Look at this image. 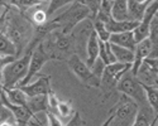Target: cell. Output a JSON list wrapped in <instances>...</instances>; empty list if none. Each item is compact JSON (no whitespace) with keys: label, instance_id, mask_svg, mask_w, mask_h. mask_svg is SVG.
Instances as JSON below:
<instances>
[{"label":"cell","instance_id":"obj_1","mask_svg":"<svg viewBox=\"0 0 158 126\" xmlns=\"http://www.w3.org/2000/svg\"><path fill=\"white\" fill-rule=\"evenodd\" d=\"M14 8H10L8 13V18H6V28H5V35L9 39L14 43L17 47V52L18 57L25 52L28 43L32 39L33 35V24L29 22V19L20 14V13L13 11Z\"/></svg>","mask_w":158,"mask_h":126},{"label":"cell","instance_id":"obj_2","mask_svg":"<svg viewBox=\"0 0 158 126\" xmlns=\"http://www.w3.org/2000/svg\"><path fill=\"white\" fill-rule=\"evenodd\" d=\"M46 53L51 59L66 61L76 54V45L71 34H64L60 29L52 32L42 42Z\"/></svg>","mask_w":158,"mask_h":126},{"label":"cell","instance_id":"obj_3","mask_svg":"<svg viewBox=\"0 0 158 126\" xmlns=\"http://www.w3.org/2000/svg\"><path fill=\"white\" fill-rule=\"evenodd\" d=\"M86 19H93V14H91L90 9L76 0L67 8V10L56 17L53 20L60 25V30L62 33L71 34L77 25Z\"/></svg>","mask_w":158,"mask_h":126},{"label":"cell","instance_id":"obj_4","mask_svg":"<svg viewBox=\"0 0 158 126\" xmlns=\"http://www.w3.org/2000/svg\"><path fill=\"white\" fill-rule=\"evenodd\" d=\"M31 57L32 53L24 52V54L20 58H17L14 62H11L10 65H8L4 68L2 73L4 90L15 88L22 83V81L25 78V76L28 73Z\"/></svg>","mask_w":158,"mask_h":126},{"label":"cell","instance_id":"obj_5","mask_svg":"<svg viewBox=\"0 0 158 126\" xmlns=\"http://www.w3.org/2000/svg\"><path fill=\"white\" fill-rule=\"evenodd\" d=\"M138 112V104L130 97L122 95L118 102L111 107L110 115L113 116L110 126H131Z\"/></svg>","mask_w":158,"mask_h":126},{"label":"cell","instance_id":"obj_6","mask_svg":"<svg viewBox=\"0 0 158 126\" xmlns=\"http://www.w3.org/2000/svg\"><path fill=\"white\" fill-rule=\"evenodd\" d=\"M133 65L115 62L113 65H108L104 69V73L100 80V88L105 96L111 95L113 91H116V86L123 76L131 69Z\"/></svg>","mask_w":158,"mask_h":126},{"label":"cell","instance_id":"obj_7","mask_svg":"<svg viewBox=\"0 0 158 126\" xmlns=\"http://www.w3.org/2000/svg\"><path fill=\"white\" fill-rule=\"evenodd\" d=\"M116 91L120 92L122 95L130 97L131 100H134L138 104V106L148 104L146 90H144L143 85L137 80L135 76L131 73V69L128 71L122 77V80L119 81V83L116 86Z\"/></svg>","mask_w":158,"mask_h":126},{"label":"cell","instance_id":"obj_8","mask_svg":"<svg viewBox=\"0 0 158 126\" xmlns=\"http://www.w3.org/2000/svg\"><path fill=\"white\" fill-rule=\"evenodd\" d=\"M67 65L70 71L76 76L80 82L89 87L100 88V78L96 77L91 68L86 65V62H84L78 54H73L72 57H70L67 59Z\"/></svg>","mask_w":158,"mask_h":126},{"label":"cell","instance_id":"obj_9","mask_svg":"<svg viewBox=\"0 0 158 126\" xmlns=\"http://www.w3.org/2000/svg\"><path fill=\"white\" fill-rule=\"evenodd\" d=\"M51 61L49 56L46 53V50L42 45V43L39 44L33 52H32V57H31V62H29V69H28V73L25 76V78L22 81V83L18 86V87H22V86H25L31 83L32 78L34 76H37L39 72H41L42 67L46 65V63Z\"/></svg>","mask_w":158,"mask_h":126},{"label":"cell","instance_id":"obj_10","mask_svg":"<svg viewBox=\"0 0 158 126\" xmlns=\"http://www.w3.org/2000/svg\"><path fill=\"white\" fill-rule=\"evenodd\" d=\"M20 90L27 95L28 97H35V96H48L52 91L51 86V77L49 76H41L37 81L31 82L25 86L19 87Z\"/></svg>","mask_w":158,"mask_h":126},{"label":"cell","instance_id":"obj_11","mask_svg":"<svg viewBox=\"0 0 158 126\" xmlns=\"http://www.w3.org/2000/svg\"><path fill=\"white\" fill-rule=\"evenodd\" d=\"M151 52H152V43L149 41V38L137 43V47L134 50V62H133V67H131V73L134 76L137 74L142 63L149 57Z\"/></svg>","mask_w":158,"mask_h":126},{"label":"cell","instance_id":"obj_12","mask_svg":"<svg viewBox=\"0 0 158 126\" xmlns=\"http://www.w3.org/2000/svg\"><path fill=\"white\" fill-rule=\"evenodd\" d=\"M135 77L143 86H149V87L158 88V74L147 65L146 62L142 63V66L139 67Z\"/></svg>","mask_w":158,"mask_h":126},{"label":"cell","instance_id":"obj_13","mask_svg":"<svg viewBox=\"0 0 158 126\" xmlns=\"http://www.w3.org/2000/svg\"><path fill=\"white\" fill-rule=\"evenodd\" d=\"M157 117V113L153 111V108L149 106V104L138 106V112L135 120L131 126H152Z\"/></svg>","mask_w":158,"mask_h":126},{"label":"cell","instance_id":"obj_14","mask_svg":"<svg viewBox=\"0 0 158 126\" xmlns=\"http://www.w3.org/2000/svg\"><path fill=\"white\" fill-rule=\"evenodd\" d=\"M99 52H100V41L95 30H93L86 44V65L89 67L93 66L95 61L99 58Z\"/></svg>","mask_w":158,"mask_h":126},{"label":"cell","instance_id":"obj_15","mask_svg":"<svg viewBox=\"0 0 158 126\" xmlns=\"http://www.w3.org/2000/svg\"><path fill=\"white\" fill-rule=\"evenodd\" d=\"M109 42L111 44L119 45V47H124V48L130 49V50H135V47H137V42H135V38H134V33L133 32H124V33L111 34Z\"/></svg>","mask_w":158,"mask_h":126},{"label":"cell","instance_id":"obj_16","mask_svg":"<svg viewBox=\"0 0 158 126\" xmlns=\"http://www.w3.org/2000/svg\"><path fill=\"white\" fill-rule=\"evenodd\" d=\"M139 22H133V20H125V22H118L110 18L105 25L106 29L109 30L110 34H116V33H124V32H133L138 27Z\"/></svg>","mask_w":158,"mask_h":126},{"label":"cell","instance_id":"obj_17","mask_svg":"<svg viewBox=\"0 0 158 126\" xmlns=\"http://www.w3.org/2000/svg\"><path fill=\"white\" fill-rule=\"evenodd\" d=\"M111 18L118 22L129 20L128 0H114V2H111Z\"/></svg>","mask_w":158,"mask_h":126},{"label":"cell","instance_id":"obj_18","mask_svg":"<svg viewBox=\"0 0 158 126\" xmlns=\"http://www.w3.org/2000/svg\"><path fill=\"white\" fill-rule=\"evenodd\" d=\"M4 95H5V98L9 101L10 104L27 107V104H28V96L25 95L19 87L10 88V90H4Z\"/></svg>","mask_w":158,"mask_h":126},{"label":"cell","instance_id":"obj_19","mask_svg":"<svg viewBox=\"0 0 158 126\" xmlns=\"http://www.w3.org/2000/svg\"><path fill=\"white\" fill-rule=\"evenodd\" d=\"M27 107L31 110V112L35 116L37 113L47 112L48 111V96H35V97H28Z\"/></svg>","mask_w":158,"mask_h":126},{"label":"cell","instance_id":"obj_20","mask_svg":"<svg viewBox=\"0 0 158 126\" xmlns=\"http://www.w3.org/2000/svg\"><path fill=\"white\" fill-rule=\"evenodd\" d=\"M111 49H113V53H114V57H115L116 62L125 63V65H133V62H134V50H130V49L115 45V44H111Z\"/></svg>","mask_w":158,"mask_h":126},{"label":"cell","instance_id":"obj_21","mask_svg":"<svg viewBox=\"0 0 158 126\" xmlns=\"http://www.w3.org/2000/svg\"><path fill=\"white\" fill-rule=\"evenodd\" d=\"M148 4H142L137 0H128V10H129V20L140 22L143 19L144 11Z\"/></svg>","mask_w":158,"mask_h":126},{"label":"cell","instance_id":"obj_22","mask_svg":"<svg viewBox=\"0 0 158 126\" xmlns=\"http://www.w3.org/2000/svg\"><path fill=\"white\" fill-rule=\"evenodd\" d=\"M148 38L152 43V52L148 58H156V57H158V17H156L151 23Z\"/></svg>","mask_w":158,"mask_h":126},{"label":"cell","instance_id":"obj_23","mask_svg":"<svg viewBox=\"0 0 158 126\" xmlns=\"http://www.w3.org/2000/svg\"><path fill=\"white\" fill-rule=\"evenodd\" d=\"M100 41V39H99ZM99 58H101L104 61L105 65H113L116 62L113 49H111V44L110 42H101L100 41V52H99Z\"/></svg>","mask_w":158,"mask_h":126},{"label":"cell","instance_id":"obj_24","mask_svg":"<svg viewBox=\"0 0 158 126\" xmlns=\"http://www.w3.org/2000/svg\"><path fill=\"white\" fill-rule=\"evenodd\" d=\"M0 54L18 57L17 47L14 45V43H13L5 34H0Z\"/></svg>","mask_w":158,"mask_h":126},{"label":"cell","instance_id":"obj_25","mask_svg":"<svg viewBox=\"0 0 158 126\" xmlns=\"http://www.w3.org/2000/svg\"><path fill=\"white\" fill-rule=\"evenodd\" d=\"M10 5L15 8L20 14H27V11L37 5H41L38 0H10Z\"/></svg>","mask_w":158,"mask_h":126},{"label":"cell","instance_id":"obj_26","mask_svg":"<svg viewBox=\"0 0 158 126\" xmlns=\"http://www.w3.org/2000/svg\"><path fill=\"white\" fill-rule=\"evenodd\" d=\"M93 24H94V30H95V33H96L99 39L101 42H109L111 34L106 29V25H105V23L101 22V20H99V19H94L93 20Z\"/></svg>","mask_w":158,"mask_h":126},{"label":"cell","instance_id":"obj_27","mask_svg":"<svg viewBox=\"0 0 158 126\" xmlns=\"http://www.w3.org/2000/svg\"><path fill=\"white\" fill-rule=\"evenodd\" d=\"M29 22L33 24V27H39L48 22V14L43 9H35L29 17H27Z\"/></svg>","mask_w":158,"mask_h":126},{"label":"cell","instance_id":"obj_28","mask_svg":"<svg viewBox=\"0 0 158 126\" xmlns=\"http://www.w3.org/2000/svg\"><path fill=\"white\" fill-rule=\"evenodd\" d=\"M143 87H144V90H146L147 102L153 108V111L158 115V88L149 87V86H143Z\"/></svg>","mask_w":158,"mask_h":126},{"label":"cell","instance_id":"obj_29","mask_svg":"<svg viewBox=\"0 0 158 126\" xmlns=\"http://www.w3.org/2000/svg\"><path fill=\"white\" fill-rule=\"evenodd\" d=\"M75 113L73 107L70 101H60L57 107V116L61 119H71Z\"/></svg>","mask_w":158,"mask_h":126},{"label":"cell","instance_id":"obj_30","mask_svg":"<svg viewBox=\"0 0 158 126\" xmlns=\"http://www.w3.org/2000/svg\"><path fill=\"white\" fill-rule=\"evenodd\" d=\"M76 0H51L49 4H48V8H47V14L48 17L52 15L55 11H57L58 9H61L62 6H66V5H71L72 3H75Z\"/></svg>","mask_w":158,"mask_h":126},{"label":"cell","instance_id":"obj_31","mask_svg":"<svg viewBox=\"0 0 158 126\" xmlns=\"http://www.w3.org/2000/svg\"><path fill=\"white\" fill-rule=\"evenodd\" d=\"M78 3L84 4L85 6H87L91 11V14H93V19L96 17L98 11H99V8H100V3L101 0H77Z\"/></svg>","mask_w":158,"mask_h":126},{"label":"cell","instance_id":"obj_32","mask_svg":"<svg viewBox=\"0 0 158 126\" xmlns=\"http://www.w3.org/2000/svg\"><path fill=\"white\" fill-rule=\"evenodd\" d=\"M105 67H106V65L104 63V61H102L101 58H98V59L95 61V63H94V65L91 66L90 68H91V71L94 72V74L96 76V77H99V78L101 80V76H102V73H104Z\"/></svg>","mask_w":158,"mask_h":126},{"label":"cell","instance_id":"obj_33","mask_svg":"<svg viewBox=\"0 0 158 126\" xmlns=\"http://www.w3.org/2000/svg\"><path fill=\"white\" fill-rule=\"evenodd\" d=\"M9 120H15L14 115L11 113V111L2 102L0 104V122L3 121H9ZM17 121V120H15Z\"/></svg>","mask_w":158,"mask_h":126},{"label":"cell","instance_id":"obj_34","mask_svg":"<svg viewBox=\"0 0 158 126\" xmlns=\"http://www.w3.org/2000/svg\"><path fill=\"white\" fill-rule=\"evenodd\" d=\"M17 58L18 57H15V56H3V54H0V76H2L4 68L8 65H10L11 62H14Z\"/></svg>","mask_w":158,"mask_h":126},{"label":"cell","instance_id":"obj_35","mask_svg":"<svg viewBox=\"0 0 158 126\" xmlns=\"http://www.w3.org/2000/svg\"><path fill=\"white\" fill-rule=\"evenodd\" d=\"M82 125H84V120H82V117L80 115V112L75 111L72 117L67 121V124H66L64 126H82Z\"/></svg>","mask_w":158,"mask_h":126},{"label":"cell","instance_id":"obj_36","mask_svg":"<svg viewBox=\"0 0 158 126\" xmlns=\"http://www.w3.org/2000/svg\"><path fill=\"white\" fill-rule=\"evenodd\" d=\"M46 116H47V121H48V126H63L61 120L57 117V115L52 112H46Z\"/></svg>","mask_w":158,"mask_h":126},{"label":"cell","instance_id":"obj_37","mask_svg":"<svg viewBox=\"0 0 158 126\" xmlns=\"http://www.w3.org/2000/svg\"><path fill=\"white\" fill-rule=\"evenodd\" d=\"M144 62H146L147 65L158 74V57H156V58H147Z\"/></svg>","mask_w":158,"mask_h":126},{"label":"cell","instance_id":"obj_38","mask_svg":"<svg viewBox=\"0 0 158 126\" xmlns=\"http://www.w3.org/2000/svg\"><path fill=\"white\" fill-rule=\"evenodd\" d=\"M0 126H19L15 120H9V121H3L0 122Z\"/></svg>","mask_w":158,"mask_h":126},{"label":"cell","instance_id":"obj_39","mask_svg":"<svg viewBox=\"0 0 158 126\" xmlns=\"http://www.w3.org/2000/svg\"><path fill=\"white\" fill-rule=\"evenodd\" d=\"M3 96H4V85H3L2 76H0V104L3 102Z\"/></svg>","mask_w":158,"mask_h":126},{"label":"cell","instance_id":"obj_40","mask_svg":"<svg viewBox=\"0 0 158 126\" xmlns=\"http://www.w3.org/2000/svg\"><path fill=\"white\" fill-rule=\"evenodd\" d=\"M111 120H113V116H111L110 113H109V117H108L106 120H105V122L102 124V126H110V124H111Z\"/></svg>","mask_w":158,"mask_h":126},{"label":"cell","instance_id":"obj_41","mask_svg":"<svg viewBox=\"0 0 158 126\" xmlns=\"http://www.w3.org/2000/svg\"><path fill=\"white\" fill-rule=\"evenodd\" d=\"M137 2H139L142 4H149L151 2H153V0H137Z\"/></svg>","mask_w":158,"mask_h":126},{"label":"cell","instance_id":"obj_42","mask_svg":"<svg viewBox=\"0 0 158 126\" xmlns=\"http://www.w3.org/2000/svg\"><path fill=\"white\" fill-rule=\"evenodd\" d=\"M152 126H158V115H157V117H156V120H154V122L152 124Z\"/></svg>","mask_w":158,"mask_h":126},{"label":"cell","instance_id":"obj_43","mask_svg":"<svg viewBox=\"0 0 158 126\" xmlns=\"http://www.w3.org/2000/svg\"><path fill=\"white\" fill-rule=\"evenodd\" d=\"M38 2H39V3H41V4H42V3L44 2V0H38Z\"/></svg>","mask_w":158,"mask_h":126},{"label":"cell","instance_id":"obj_44","mask_svg":"<svg viewBox=\"0 0 158 126\" xmlns=\"http://www.w3.org/2000/svg\"><path fill=\"white\" fill-rule=\"evenodd\" d=\"M110 2H114V0H110Z\"/></svg>","mask_w":158,"mask_h":126},{"label":"cell","instance_id":"obj_45","mask_svg":"<svg viewBox=\"0 0 158 126\" xmlns=\"http://www.w3.org/2000/svg\"><path fill=\"white\" fill-rule=\"evenodd\" d=\"M33 122H34V121H33ZM34 126H35V124H34Z\"/></svg>","mask_w":158,"mask_h":126},{"label":"cell","instance_id":"obj_46","mask_svg":"<svg viewBox=\"0 0 158 126\" xmlns=\"http://www.w3.org/2000/svg\"><path fill=\"white\" fill-rule=\"evenodd\" d=\"M157 17H158V15H157Z\"/></svg>","mask_w":158,"mask_h":126}]
</instances>
